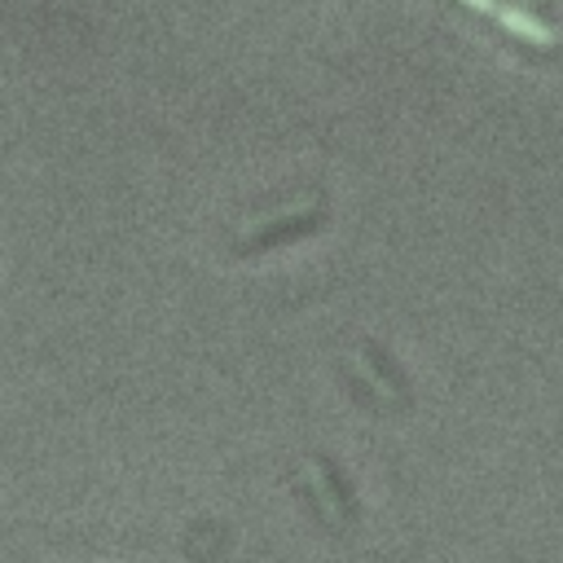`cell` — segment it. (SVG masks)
<instances>
[{
	"instance_id": "obj_1",
	"label": "cell",
	"mask_w": 563,
	"mask_h": 563,
	"mask_svg": "<svg viewBox=\"0 0 563 563\" xmlns=\"http://www.w3.org/2000/svg\"><path fill=\"white\" fill-rule=\"evenodd\" d=\"M312 224H321V211H303V216H295V220H286V224H264L255 238H242V255H255V251H268V246H277V242H286V238H295V233H303V229H312Z\"/></svg>"
},
{
	"instance_id": "obj_2",
	"label": "cell",
	"mask_w": 563,
	"mask_h": 563,
	"mask_svg": "<svg viewBox=\"0 0 563 563\" xmlns=\"http://www.w3.org/2000/svg\"><path fill=\"white\" fill-rule=\"evenodd\" d=\"M506 31H515L519 40H528V44H541V48H550L554 44V31L545 26V22H537L532 13H523V9H515V4H497V13H493Z\"/></svg>"
},
{
	"instance_id": "obj_3",
	"label": "cell",
	"mask_w": 563,
	"mask_h": 563,
	"mask_svg": "<svg viewBox=\"0 0 563 563\" xmlns=\"http://www.w3.org/2000/svg\"><path fill=\"white\" fill-rule=\"evenodd\" d=\"M356 361L365 365V374H369V383H374L378 391H396V396H405V383H400V374H391V365H383V361H378V352H374L369 343L356 352Z\"/></svg>"
},
{
	"instance_id": "obj_4",
	"label": "cell",
	"mask_w": 563,
	"mask_h": 563,
	"mask_svg": "<svg viewBox=\"0 0 563 563\" xmlns=\"http://www.w3.org/2000/svg\"><path fill=\"white\" fill-rule=\"evenodd\" d=\"M462 4H471L475 13H488V18L497 13V0H462Z\"/></svg>"
}]
</instances>
